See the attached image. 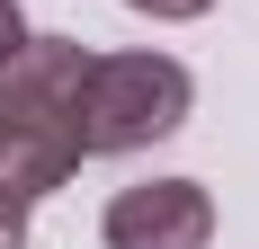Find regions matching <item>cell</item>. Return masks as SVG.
<instances>
[{
	"label": "cell",
	"instance_id": "obj_3",
	"mask_svg": "<svg viewBox=\"0 0 259 249\" xmlns=\"http://www.w3.org/2000/svg\"><path fill=\"white\" fill-rule=\"evenodd\" d=\"M107 249H206L214 240V196L197 178H143V187H116L107 196Z\"/></svg>",
	"mask_w": 259,
	"mask_h": 249
},
{
	"label": "cell",
	"instance_id": "obj_4",
	"mask_svg": "<svg viewBox=\"0 0 259 249\" xmlns=\"http://www.w3.org/2000/svg\"><path fill=\"white\" fill-rule=\"evenodd\" d=\"M0 249H27V196L0 187Z\"/></svg>",
	"mask_w": 259,
	"mask_h": 249
},
{
	"label": "cell",
	"instance_id": "obj_2",
	"mask_svg": "<svg viewBox=\"0 0 259 249\" xmlns=\"http://www.w3.org/2000/svg\"><path fill=\"white\" fill-rule=\"evenodd\" d=\"M197 107V80L170 53H90L80 63V143L99 151H152Z\"/></svg>",
	"mask_w": 259,
	"mask_h": 249
},
{
	"label": "cell",
	"instance_id": "obj_5",
	"mask_svg": "<svg viewBox=\"0 0 259 249\" xmlns=\"http://www.w3.org/2000/svg\"><path fill=\"white\" fill-rule=\"evenodd\" d=\"M125 9H143V18H206L214 0H125Z\"/></svg>",
	"mask_w": 259,
	"mask_h": 249
},
{
	"label": "cell",
	"instance_id": "obj_1",
	"mask_svg": "<svg viewBox=\"0 0 259 249\" xmlns=\"http://www.w3.org/2000/svg\"><path fill=\"white\" fill-rule=\"evenodd\" d=\"M80 63L90 53L72 36H27L0 63V187L27 205L72 187V169L90 160V143H80Z\"/></svg>",
	"mask_w": 259,
	"mask_h": 249
},
{
	"label": "cell",
	"instance_id": "obj_6",
	"mask_svg": "<svg viewBox=\"0 0 259 249\" xmlns=\"http://www.w3.org/2000/svg\"><path fill=\"white\" fill-rule=\"evenodd\" d=\"M18 45H27V9H18V0H0V63H9Z\"/></svg>",
	"mask_w": 259,
	"mask_h": 249
}]
</instances>
